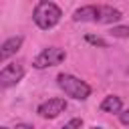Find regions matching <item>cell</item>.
<instances>
[{
    "mask_svg": "<svg viewBox=\"0 0 129 129\" xmlns=\"http://www.w3.org/2000/svg\"><path fill=\"white\" fill-rule=\"evenodd\" d=\"M121 107H123V103L117 95H109L101 103V111H105V113H121Z\"/></svg>",
    "mask_w": 129,
    "mask_h": 129,
    "instance_id": "8",
    "label": "cell"
},
{
    "mask_svg": "<svg viewBox=\"0 0 129 129\" xmlns=\"http://www.w3.org/2000/svg\"><path fill=\"white\" fill-rule=\"evenodd\" d=\"M14 129H32V125H30V123H18Z\"/></svg>",
    "mask_w": 129,
    "mask_h": 129,
    "instance_id": "13",
    "label": "cell"
},
{
    "mask_svg": "<svg viewBox=\"0 0 129 129\" xmlns=\"http://www.w3.org/2000/svg\"><path fill=\"white\" fill-rule=\"evenodd\" d=\"M56 83L58 87L64 91V95H69L71 99H77V101H85L89 95H91V87L81 81L79 77H73V75H67V73H60L56 77Z\"/></svg>",
    "mask_w": 129,
    "mask_h": 129,
    "instance_id": "3",
    "label": "cell"
},
{
    "mask_svg": "<svg viewBox=\"0 0 129 129\" xmlns=\"http://www.w3.org/2000/svg\"><path fill=\"white\" fill-rule=\"evenodd\" d=\"M2 129H8V127H2Z\"/></svg>",
    "mask_w": 129,
    "mask_h": 129,
    "instance_id": "15",
    "label": "cell"
},
{
    "mask_svg": "<svg viewBox=\"0 0 129 129\" xmlns=\"http://www.w3.org/2000/svg\"><path fill=\"white\" fill-rule=\"evenodd\" d=\"M64 109H67V101L60 99V97H52V99L40 103L38 109H36V113H38L40 117H44V119H54V117H58Z\"/></svg>",
    "mask_w": 129,
    "mask_h": 129,
    "instance_id": "5",
    "label": "cell"
},
{
    "mask_svg": "<svg viewBox=\"0 0 129 129\" xmlns=\"http://www.w3.org/2000/svg\"><path fill=\"white\" fill-rule=\"evenodd\" d=\"M109 34L115 38H129V26H113Z\"/></svg>",
    "mask_w": 129,
    "mask_h": 129,
    "instance_id": "9",
    "label": "cell"
},
{
    "mask_svg": "<svg viewBox=\"0 0 129 129\" xmlns=\"http://www.w3.org/2000/svg\"><path fill=\"white\" fill-rule=\"evenodd\" d=\"M60 16H62V12H60V8H58L54 2H38V4L34 6L32 20H34V24H36L38 28L50 30L52 26L58 24Z\"/></svg>",
    "mask_w": 129,
    "mask_h": 129,
    "instance_id": "2",
    "label": "cell"
},
{
    "mask_svg": "<svg viewBox=\"0 0 129 129\" xmlns=\"http://www.w3.org/2000/svg\"><path fill=\"white\" fill-rule=\"evenodd\" d=\"M121 18H123L121 10L107 4H99V6L87 4V6L77 8L73 14V20L77 22H99V24H113V22H119Z\"/></svg>",
    "mask_w": 129,
    "mask_h": 129,
    "instance_id": "1",
    "label": "cell"
},
{
    "mask_svg": "<svg viewBox=\"0 0 129 129\" xmlns=\"http://www.w3.org/2000/svg\"><path fill=\"white\" fill-rule=\"evenodd\" d=\"M87 40H89L91 44H97V46H107V42H105L103 38H99V36H93V34H87Z\"/></svg>",
    "mask_w": 129,
    "mask_h": 129,
    "instance_id": "11",
    "label": "cell"
},
{
    "mask_svg": "<svg viewBox=\"0 0 129 129\" xmlns=\"http://www.w3.org/2000/svg\"><path fill=\"white\" fill-rule=\"evenodd\" d=\"M20 46H22V36H12V38L4 40L2 46H0V60H2V62L8 60L12 54H16V52L20 50Z\"/></svg>",
    "mask_w": 129,
    "mask_h": 129,
    "instance_id": "7",
    "label": "cell"
},
{
    "mask_svg": "<svg viewBox=\"0 0 129 129\" xmlns=\"http://www.w3.org/2000/svg\"><path fill=\"white\" fill-rule=\"evenodd\" d=\"M119 121H121L123 125H129V109H125V111L119 113Z\"/></svg>",
    "mask_w": 129,
    "mask_h": 129,
    "instance_id": "12",
    "label": "cell"
},
{
    "mask_svg": "<svg viewBox=\"0 0 129 129\" xmlns=\"http://www.w3.org/2000/svg\"><path fill=\"white\" fill-rule=\"evenodd\" d=\"M93 129H103V127H93Z\"/></svg>",
    "mask_w": 129,
    "mask_h": 129,
    "instance_id": "14",
    "label": "cell"
},
{
    "mask_svg": "<svg viewBox=\"0 0 129 129\" xmlns=\"http://www.w3.org/2000/svg\"><path fill=\"white\" fill-rule=\"evenodd\" d=\"M83 125V119H71L67 125H62V129H81Z\"/></svg>",
    "mask_w": 129,
    "mask_h": 129,
    "instance_id": "10",
    "label": "cell"
},
{
    "mask_svg": "<svg viewBox=\"0 0 129 129\" xmlns=\"http://www.w3.org/2000/svg\"><path fill=\"white\" fill-rule=\"evenodd\" d=\"M64 56H67V52H64L62 48H58V46H48V48H44V50L32 60V67H34V69L56 67V64H60V62L64 60Z\"/></svg>",
    "mask_w": 129,
    "mask_h": 129,
    "instance_id": "4",
    "label": "cell"
},
{
    "mask_svg": "<svg viewBox=\"0 0 129 129\" xmlns=\"http://www.w3.org/2000/svg\"><path fill=\"white\" fill-rule=\"evenodd\" d=\"M24 77V67L20 62H12V64H6L2 71H0V85L6 89V87H12L16 85L20 79Z\"/></svg>",
    "mask_w": 129,
    "mask_h": 129,
    "instance_id": "6",
    "label": "cell"
}]
</instances>
